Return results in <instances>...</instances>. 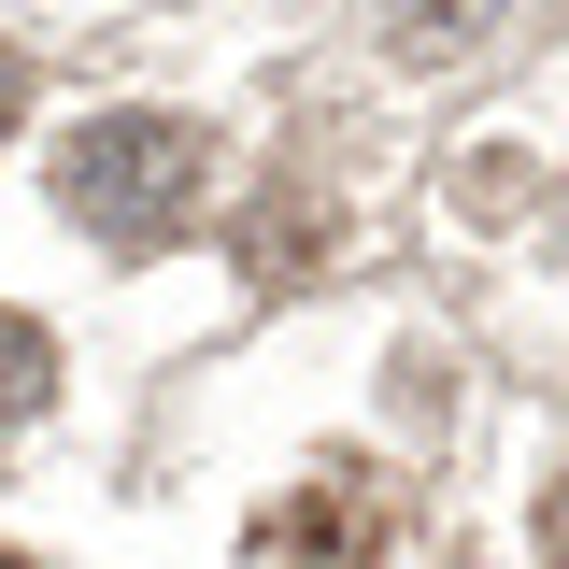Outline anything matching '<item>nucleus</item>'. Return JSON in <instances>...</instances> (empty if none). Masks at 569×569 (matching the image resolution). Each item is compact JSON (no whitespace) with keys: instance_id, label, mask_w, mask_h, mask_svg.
<instances>
[{"instance_id":"nucleus-1","label":"nucleus","mask_w":569,"mask_h":569,"mask_svg":"<svg viewBox=\"0 0 569 569\" xmlns=\"http://www.w3.org/2000/svg\"><path fill=\"white\" fill-rule=\"evenodd\" d=\"M213 200V142L186 114H86L58 142V213L86 242H114V257H157V242H186Z\"/></svg>"},{"instance_id":"nucleus-2","label":"nucleus","mask_w":569,"mask_h":569,"mask_svg":"<svg viewBox=\"0 0 569 569\" xmlns=\"http://www.w3.org/2000/svg\"><path fill=\"white\" fill-rule=\"evenodd\" d=\"M242 569H385V498L356 485V470H313V485H284L257 512Z\"/></svg>"},{"instance_id":"nucleus-3","label":"nucleus","mask_w":569,"mask_h":569,"mask_svg":"<svg viewBox=\"0 0 569 569\" xmlns=\"http://www.w3.org/2000/svg\"><path fill=\"white\" fill-rule=\"evenodd\" d=\"M328 242H342V200H328L313 171H271V186L242 200V271H257V284H313Z\"/></svg>"},{"instance_id":"nucleus-4","label":"nucleus","mask_w":569,"mask_h":569,"mask_svg":"<svg viewBox=\"0 0 569 569\" xmlns=\"http://www.w3.org/2000/svg\"><path fill=\"white\" fill-rule=\"evenodd\" d=\"M385 29H399V58H456L498 29V0H385Z\"/></svg>"},{"instance_id":"nucleus-5","label":"nucleus","mask_w":569,"mask_h":569,"mask_svg":"<svg viewBox=\"0 0 569 569\" xmlns=\"http://www.w3.org/2000/svg\"><path fill=\"white\" fill-rule=\"evenodd\" d=\"M43 399H58V342L29 313H0V413H43Z\"/></svg>"},{"instance_id":"nucleus-6","label":"nucleus","mask_w":569,"mask_h":569,"mask_svg":"<svg viewBox=\"0 0 569 569\" xmlns=\"http://www.w3.org/2000/svg\"><path fill=\"white\" fill-rule=\"evenodd\" d=\"M14 114H29V58L0 43V129H14Z\"/></svg>"},{"instance_id":"nucleus-7","label":"nucleus","mask_w":569,"mask_h":569,"mask_svg":"<svg viewBox=\"0 0 569 569\" xmlns=\"http://www.w3.org/2000/svg\"><path fill=\"white\" fill-rule=\"evenodd\" d=\"M541 556H556V569H569V485H556V498H541Z\"/></svg>"}]
</instances>
